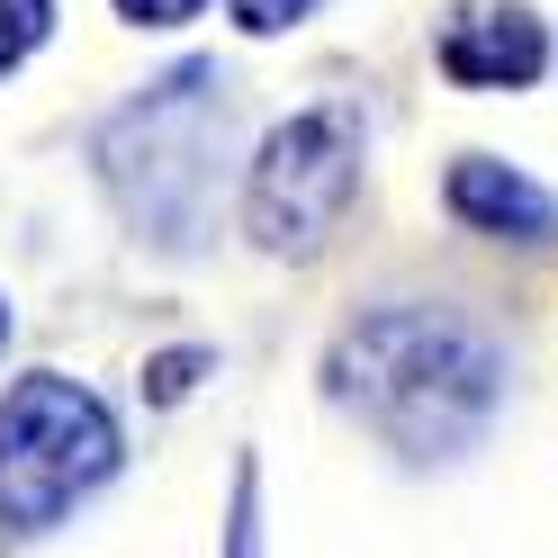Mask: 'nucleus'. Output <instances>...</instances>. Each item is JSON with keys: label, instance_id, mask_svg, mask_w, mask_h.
Listing matches in <instances>:
<instances>
[{"label": "nucleus", "instance_id": "nucleus-10", "mask_svg": "<svg viewBox=\"0 0 558 558\" xmlns=\"http://www.w3.org/2000/svg\"><path fill=\"white\" fill-rule=\"evenodd\" d=\"M226 10H234L243 37H279V27H298L306 10H316V0H226Z\"/></svg>", "mask_w": 558, "mask_h": 558}, {"label": "nucleus", "instance_id": "nucleus-7", "mask_svg": "<svg viewBox=\"0 0 558 558\" xmlns=\"http://www.w3.org/2000/svg\"><path fill=\"white\" fill-rule=\"evenodd\" d=\"M46 37H54V0H0V73H19Z\"/></svg>", "mask_w": 558, "mask_h": 558}, {"label": "nucleus", "instance_id": "nucleus-3", "mask_svg": "<svg viewBox=\"0 0 558 558\" xmlns=\"http://www.w3.org/2000/svg\"><path fill=\"white\" fill-rule=\"evenodd\" d=\"M126 441L118 414L99 405L82 378L63 369H27L0 397V541H37L54 532L73 505H90L118 477Z\"/></svg>", "mask_w": 558, "mask_h": 558}, {"label": "nucleus", "instance_id": "nucleus-9", "mask_svg": "<svg viewBox=\"0 0 558 558\" xmlns=\"http://www.w3.org/2000/svg\"><path fill=\"white\" fill-rule=\"evenodd\" d=\"M198 369H207V352H162V361H145V397H154V405H181V397L198 388Z\"/></svg>", "mask_w": 558, "mask_h": 558}, {"label": "nucleus", "instance_id": "nucleus-1", "mask_svg": "<svg viewBox=\"0 0 558 558\" xmlns=\"http://www.w3.org/2000/svg\"><path fill=\"white\" fill-rule=\"evenodd\" d=\"M505 342L460 306H369L325 352V397L414 469L477 450L505 414Z\"/></svg>", "mask_w": 558, "mask_h": 558}, {"label": "nucleus", "instance_id": "nucleus-6", "mask_svg": "<svg viewBox=\"0 0 558 558\" xmlns=\"http://www.w3.org/2000/svg\"><path fill=\"white\" fill-rule=\"evenodd\" d=\"M441 198H450V217H460L469 234H496V243H549L558 234V198L532 181V171L496 162V154H460L450 181H441Z\"/></svg>", "mask_w": 558, "mask_h": 558}, {"label": "nucleus", "instance_id": "nucleus-2", "mask_svg": "<svg viewBox=\"0 0 558 558\" xmlns=\"http://www.w3.org/2000/svg\"><path fill=\"white\" fill-rule=\"evenodd\" d=\"M109 207L154 253H198L217 226V162H226V82L217 63H171L90 135Z\"/></svg>", "mask_w": 558, "mask_h": 558}, {"label": "nucleus", "instance_id": "nucleus-5", "mask_svg": "<svg viewBox=\"0 0 558 558\" xmlns=\"http://www.w3.org/2000/svg\"><path fill=\"white\" fill-rule=\"evenodd\" d=\"M441 73L460 90H532L549 73V27L522 0H477L441 27Z\"/></svg>", "mask_w": 558, "mask_h": 558}, {"label": "nucleus", "instance_id": "nucleus-4", "mask_svg": "<svg viewBox=\"0 0 558 558\" xmlns=\"http://www.w3.org/2000/svg\"><path fill=\"white\" fill-rule=\"evenodd\" d=\"M352 198H361V118L342 99L279 118L262 135V154L243 162V234L279 262L325 253L352 217Z\"/></svg>", "mask_w": 558, "mask_h": 558}, {"label": "nucleus", "instance_id": "nucleus-8", "mask_svg": "<svg viewBox=\"0 0 558 558\" xmlns=\"http://www.w3.org/2000/svg\"><path fill=\"white\" fill-rule=\"evenodd\" d=\"M226 558H262V477H253V460L234 469V513H226Z\"/></svg>", "mask_w": 558, "mask_h": 558}, {"label": "nucleus", "instance_id": "nucleus-12", "mask_svg": "<svg viewBox=\"0 0 558 558\" xmlns=\"http://www.w3.org/2000/svg\"><path fill=\"white\" fill-rule=\"evenodd\" d=\"M0 342H10V298H0Z\"/></svg>", "mask_w": 558, "mask_h": 558}, {"label": "nucleus", "instance_id": "nucleus-11", "mask_svg": "<svg viewBox=\"0 0 558 558\" xmlns=\"http://www.w3.org/2000/svg\"><path fill=\"white\" fill-rule=\"evenodd\" d=\"M198 10H207V0H118L126 27H190Z\"/></svg>", "mask_w": 558, "mask_h": 558}]
</instances>
